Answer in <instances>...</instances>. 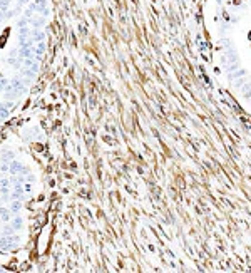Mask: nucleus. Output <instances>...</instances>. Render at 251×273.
I'll use <instances>...</instances> for the list:
<instances>
[{
  "label": "nucleus",
  "mask_w": 251,
  "mask_h": 273,
  "mask_svg": "<svg viewBox=\"0 0 251 273\" xmlns=\"http://www.w3.org/2000/svg\"><path fill=\"white\" fill-rule=\"evenodd\" d=\"M19 208H20V203H19V201H13V205H12V209H13V211H17Z\"/></svg>",
  "instance_id": "2"
},
{
  "label": "nucleus",
  "mask_w": 251,
  "mask_h": 273,
  "mask_svg": "<svg viewBox=\"0 0 251 273\" xmlns=\"http://www.w3.org/2000/svg\"><path fill=\"white\" fill-rule=\"evenodd\" d=\"M12 226H13V230H19V228H22V220H20V218H13Z\"/></svg>",
  "instance_id": "1"
}]
</instances>
